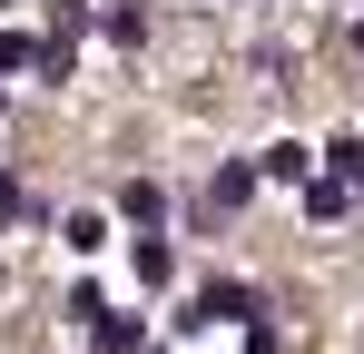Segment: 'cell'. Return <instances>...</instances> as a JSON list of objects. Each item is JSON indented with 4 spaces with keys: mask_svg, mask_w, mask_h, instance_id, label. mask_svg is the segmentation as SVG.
<instances>
[{
    "mask_svg": "<svg viewBox=\"0 0 364 354\" xmlns=\"http://www.w3.org/2000/svg\"><path fill=\"white\" fill-rule=\"evenodd\" d=\"M237 315H256V295H246L237 276H207L197 305H187V325H237Z\"/></svg>",
    "mask_w": 364,
    "mask_h": 354,
    "instance_id": "cell-1",
    "label": "cell"
},
{
    "mask_svg": "<svg viewBox=\"0 0 364 354\" xmlns=\"http://www.w3.org/2000/svg\"><path fill=\"white\" fill-rule=\"evenodd\" d=\"M256 177H266V168H246V158H227V168L207 177V217H227V207H246V197H256Z\"/></svg>",
    "mask_w": 364,
    "mask_h": 354,
    "instance_id": "cell-2",
    "label": "cell"
},
{
    "mask_svg": "<svg viewBox=\"0 0 364 354\" xmlns=\"http://www.w3.org/2000/svg\"><path fill=\"white\" fill-rule=\"evenodd\" d=\"M256 168L276 177V187H315V148H296V138H276V148H266Z\"/></svg>",
    "mask_w": 364,
    "mask_h": 354,
    "instance_id": "cell-3",
    "label": "cell"
},
{
    "mask_svg": "<svg viewBox=\"0 0 364 354\" xmlns=\"http://www.w3.org/2000/svg\"><path fill=\"white\" fill-rule=\"evenodd\" d=\"M119 217H128V227H138V236H148V227H158V217H168V197H158L148 177H128V187H119Z\"/></svg>",
    "mask_w": 364,
    "mask_h": 354,
    "instance_id": "cell-4",
    "label": "cell"
},
{
    "mask_svg": "<svg viewBox=\"0 0 364 354\" xmlns=\"http://www.w3.org/2000/svg\"><path fill=\"white\" fill-rule=\"evenodd\" d=\"M345 207H355V187H345V177H315V187H305V217H315V227H335Z\"/></svg>",
    "mask_w": 364,
    "mask_h": 354,
    "instance_id": "cell-5",
    "label": "cell"
},
{
    "mask_svg": "<svg viewBox=\"0 0 364 354\" xmlns=\"http://www.w3.org/2000/svg\"><path fill=\"white\" fill-rule=\"evenodd\" d=\"M60 246H69V256H99V246H109V217H89V207H79V217L60 227Z\"/></svg>",
    "mask_w": 364,
    "mask_h": 354,
    "instance_id": "cell-6",
    "label": "cell"
},
{
    "mask_svg": "<svg viewBox=\"0 0 364 354\" xmlns=\"http://www.w3.org/2000/svg\"><path fill=\"white\" fill-rule=\"evenodd\" d=\"M168 276H178V256H168L158 236H138V286H168Z\"/></svg>",
    "mask_w": 364,
    "mask_h": 354,
    "instance_id": "cell-7",
    "label": "cell"
},
{
    "mask_svg": "<svg viewBox=\"0 0 364 354\" xmlns=\"http://www.w3.org/2000/svg\"><path fill=\"white\" fill-rule=\"evenodd\" d=\"M325 158H335V177H345V187H355V197H364V138H335Z\"/></svg>",
    "mask_w": 364,
    "mask_h": 354,
    "instance_id": "cell-8",
    "label": "cell"
},
{
    "mask_svg": "<svg viewBox=\"0 0 364 354\" xmlns=\"http://www.w3.org/2000/svg\"><path fill=\"white\" fill-rule=\"evenodd\" d=\"M109 40H119V50H138V40H148V10H128V0H119V10H109Z\"/></svg>",
    "mask_w": 364,
    "mask_h": 354,
    "instance_id": "cell-9",
    "label": "cell"
},
{
    "mask_svg": "<svg viewBox=\"0 0 364 354\" xmlns=\"http://www.w3.org/2000/svg\"><path fill=\"white\" fill-rule=\"evenodd\" d=\"M40 59H50V50H30L20 30H0V69H40Z\"/></svg>",
    "mask_w": 364,
    "mask_h": 354,
    "instance_id": "cell-10",
    "label": "cell"
},
{
    "mask_svg": "<svg viewBox=\"0 0 364 354\" xmlns=\"http://www.w3.org/2000/svg\"><path fill=\"white\" fill-rule=\"evenodd\" d=\"M99 354H138V325H128V315H109V325H99Z\"/></svg>",
    "mask_w": 364,
    "mask_h": 354,
    "instance_id": "cell-11",
    "label": "cell"
},
{
    "mask_svg": "<svg viewBox=\"0 0 364 354\" xmlns=\"http://www.w3.org/2000/svg\"><path fill=\"white\" fill-rule=\"evenodd\" d=\"M0 217H20V187H10V177H0Z\"/></svg>",
    "mask_w": 364,
    "mask_h": 354,
    "instance_id": "cell-12",
    "label": "cell"
},
{
    "mask_svg": "<svg viewBox=\"0 0 364 354\" xmlns=\"http://www.w3.org/2000/svg\"><path fill=\"white\" fill-rule=\"evenodd\" d=\"M355 50H364V30H355Z\"/></svg>",
    "mask_w": 364,
    "mask_h": 354,
    "instance_id": "cell-13",
    "label": "cell"
},
{
    "mask_svg": "<svg viewBox=\"0 0 364 354\" xmlns=\"http://www.w3.org/2000/svg\"><path fill=\"white\" fill-rule=\"evenodd\" d=\"M0 286H10V276H0Z\"/></svg>",
    "mask_w": 364,
    "mask_h": 354,
    "instance_id": "cell-14",
    "label": "cell"
}]
</instances>
